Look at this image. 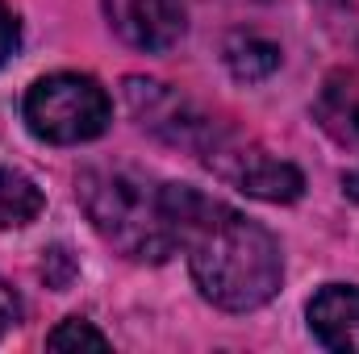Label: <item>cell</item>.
Masks as SVG:
<instances>
[{"mask_svg": "<svg viewBox=\"0 0 359 354\" xmlns=\"http://www.w3.org/2000/svg\"><path fill=\"white\" fill-rule=\"evenodd\" d=\"M180 246L201 296L226 313H251L280 292L284 259L268 229L238 208L201 196L188 183H172Z\"/></svg>", "mask_w": 359, "mask_h": 354, "instance_id": "6da1fadb", "label": "cell"}, {"mask_svg": "<svg viewBox=\"0 0 359 354\" xmlns=\"http://www.w3.org/2000/svg\"><path fill=\"white\" fill-rule=\"evenodd\" d=\"M76 196L92 229L134 263H163L176 255V196L172 183H155L134 167H88L76 179Z\"/></svg>", "mask_w": 359, "mask_h": 354, "instance_id": "7a4b0ae2", "label": "cell"}, {"mask_svg": "<svg viewBox=\"0 0 359 354\" xmlns=\"http://www.w3.org/2000/svg\"><path fill=\"white\" fill-rule=\"evenodd\" d=\"M109 121H113L109 92L92 76L59 71V76H42L25 92V125L38 142L80 146V142L100 138Z\"/></svg>", "mask_w": 359, "mask_h": 354, "instance_id": "3957f363", "label": "cell"}, {"mask_svg": "<svg viewBox=\"0 0 359 354\" xmlns=\"http://www.w3.org/2000/svg\"><path fill=\"white\" fill-rule=\"evenodd\" d=\"M201 159L222 179H230L238 192H247L255 200H268V204H292L305 192V176L292 163L276 159L268 150H259L255 142H243L226 129H217V138L205 146Z\"/></svg>", "mask_w": 359, "mask_h": 354, "instance_id": "277c9868", "label": "cell"}, {"mask_svg": "<svg viewBox=\"0 0 359 354\" xmlns=\"http://www.w3.org/2000/svg\"><path fill=\"white\" fill-rule=\"evenodd\" d=\"M126 104L134 113V121L142 129H151L155 138L172 142V146H184V150H196L205 155V146L217 138V121L205 117L188 96H180L176 88L159 84V80H147V76H130L126 84Z\"/></svg>", "mask_w": 359, "mask_h": 354, "instance_id": "5b68a950", "label": "cell"}, {"mask_svg": "<svg viewBox=\"0 0 359 354\" xmlns=\"http://www.w3.org/2000/svg\"><path fill=\"white\" fill-rule=\"evenodd\" d=\"M104 13L113 34L147 55L172 50L188 29L184 0H104Z\"/></svg>", "mask_w": 359, "mask_h": 354, "instance_id": "8992f818", "label": "cell"}, {"mask_svg": "<svg viewBox=\"0 0 359 354\" xmlns=\"http://www.w3.org/2000/svg\"><path fill=\"white\" fill-rule=\"evenodd\" d=\"M309 334L339 354H359V288L326 283L309 300Z\"/></svg>", "mask_w": 359, "mask_h": 354, "instance_id": "52a82bcc", "label": "cell"}, {"mask_svg": "<svg viewBox=\"0 0 359 354\" xmlns=\"http://www.w3.org/2000/svg\"><path fill=\"white\" fill-rule=\"evenodd\" d=\"M42 208H46V196L34 179L13 167H0V229H21L38 221Z\"/></svg>", "mask_w": 359, "mask_h": 354, "instance_id": "ba28073f", "label": "cell"}, {"mask_svg": "<svg viewBox=\"0 0 359 354\" xmlns=\"http://www.w3.org/2000/svg\"><path fill=\"white\" fill-rule=\"evenodd\" d=\"M226 67H230L234 80L259 84V80H268L271 71L280 67V46L268 42V38H259V34H234L226 42Z\"/></svg>", "mask_w": 359, "mask_h": 354, "instance_id": "9c48e42d", "label": "cell"}, {"mask_svg": "<svg viewBox=\"0 0 359 354\" xmlns=\"http://www.w3.org/2000/svg\"><path fill=\"white\" fill-rule=\"evenodd\" d=\"M46 346L50 351H80V346H92V351H109V338L84 321V317H67V321H59L50 334H46Z\"/></svg>", "mask_w": 359, "mask_h": 354, "instance_id": "30bf717a", "label": "cell"}, {"mask_svg": "<svg viewBox=\"0 0 359 354\" xmlns=\"http://www.w3.org/2000/svg\"><path fill=\"white\" fill-rule=\"evenodd\" d=\"M76 259L63 250V246H50V250H42V279H46V288H55V292H63V288H72V279H76Z\"/></svg>", "mask_w": 359, "mask_h": 354, "instance_id": "8fae6325", "label": "cell"}, {"mask_svg": "<svg viewBox=\"0 0 359 354\" xmlns=\"http://www.w3.org/2000/svg\"><path fill=\"white\" fill-rule=\"evenodd\" d=\"M17 46H21V25H17V17H13V8L0 0V67L17 55Z\"/></svg>", "mask_w": 359, "mask_h": 354, "instance_id": "7c38bea8", "label": "cell"}, {"mask_svg": "<svg viewBox=\"0 0 359 354\" xmlns=\"http://www.w3.org/2000/svg\"><path fill=\"white\" fill-rule=\"evenodd\" d=\"M17 317H21V304H17V296H13V288L0 279V338L17 325Z\"/></svg>", "mask_w": 359, "mask_h": 354, "instance_id": "4fadbf2b", "label": "cell"}, {"mask_svg": "<svg viewBox=\"0 0 359 354\" xmlns=\"http://www.w3.org/2000/svg\"><path fill=\"white\" fill-rule=\"evenodd\" d=\"M351 125H355V134H359V96H355V104H351Z\"/></svg>", "mask_w": 359, "mask_h": 354, "instance_id": "5bb4252c", "label": "cell"}]
</instances>
